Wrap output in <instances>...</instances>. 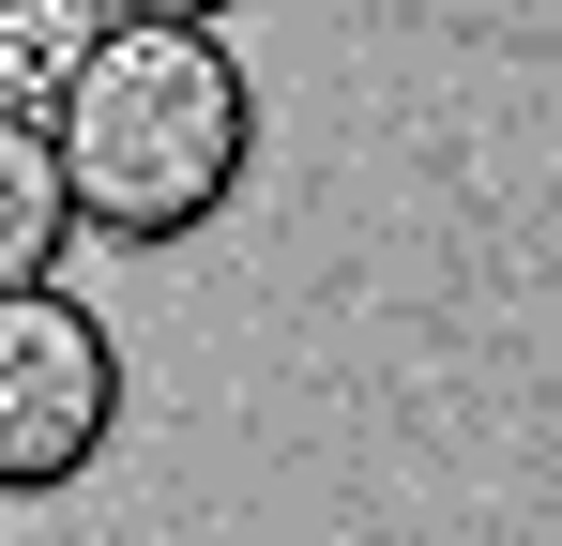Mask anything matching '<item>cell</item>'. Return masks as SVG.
Masks as SVG:
<instances>
[{"instance_id": "obj_1", "label": "cell", "mask_w": 562, "mask_h": 546, "mask_svg": "<svg viewBox=\"0 0 562 546\" xmlns=\"http://www.w3.org/2000/svg\"><path fill=\"white\" fill-rule=\"evenodd\" d=\"M46 152H61V213L106 228V243H198L228 197H244V152H259V91L213 31H92L77 77L46 91Z\"/></svg>"}, {"instance_id": "obj_2", "label": "cell", "mask_w": 562, "mask_h": 546, "mask_svg": "<svg viewBox=\"0 0 562 546\" xmlns=\"http://www.w3.org/2000/svg\"><path fill=\"white\" fill-rule=\"evenodd\" d=\"M122 441V350L77 288H0V501H61Z\"/></svg>"}, {"instance_id": "obj_3", "label": "cell", "mask_w": 562, "mask_h": 546, "mask_svg": "<svg viewBox=\"0 0 562 546\" xmlns=\"http://www.w3.org/2000/svg\"><path fill=\"white\" fill-rule=\"evenodd\" d=\"M61 152H46V122L31 106H0V288H46V259H61Z\"/></svg>"}, {"instance_id": "obj_4", "label": "cell", "mask_w": 562, "mask_h": 546, "mask_svg": "<svg viewBox=\"0 0 562 546\" xmlns=\"http://www.w3.org/2000/svg\"><path fill=\"white\" fill-rule=\"evenodd\" d=\"M92 31H106V0H0V106H46Z\"/></svg>"}, {"instance_id": "obj_5", "label": "cell", "mask_w": 562, "mask_h": 546, "mask_svg": "<svg viewBox=\"0 0 562 546\" xmlns=\"http://www.w3.org/2000/svg\"><path fill=\"white\" fill-rule=\"evenodd\" d=\"M106 15H137V31H213L228 0H106Z\"/></svg>"}]
</instances>
